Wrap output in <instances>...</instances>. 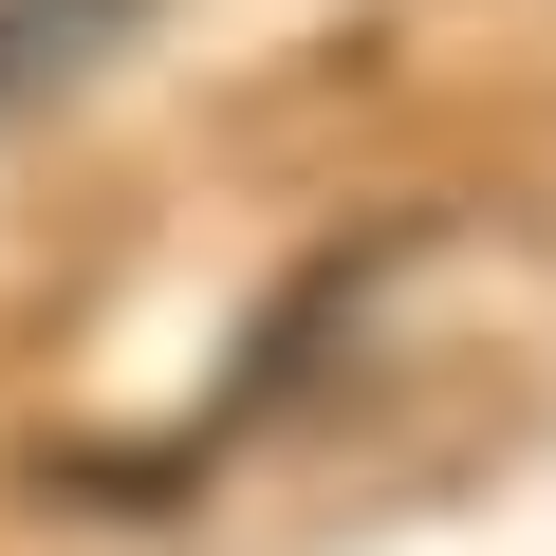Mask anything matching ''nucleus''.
<instances>
[{"label": "nucleus", "instance_id": "f257e3e1", "mask_svg": "<svg viewBox=\"0 0 556 556\" xmlns=\"http://www.w3.org/2000/svg\"><path fill=\"white\" fill-rule=\"evenodd\" d=\"M130 38H149V0H0V112H38V93L112 75Z\"/></svg>", "mask_w": 556, "mask_h": 556}]
</instances>
